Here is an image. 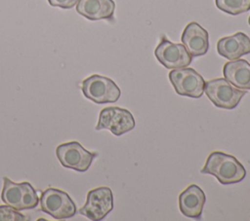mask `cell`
Returning a JSON list of instances; mask_svg holds the SVG:
<instances>
[{"label":"cell","instance_id":"obj_1","mask_svg":"<svg viewBox=\"0 0 250 221\" xmlns=\"http://www.w3.org/2000/svg\"><path fill=\"white\" fill-rule=\"evenodd\" d=\"M200 172L214 175L223 185L238 183L246 176V169L235 157L218 151L208 156Z\"/></svg>","mask_w":250,"mask_h":221},{"label":"cell","instance_id":"obj_2","mask_svg":"<svg viewBox=\"0 0 250 221\" xmlns=\"http://www.w3.org/2000/svg\"><path fill=\"white\" fill-rule=\"evenodd\" d=\"M1 200L16 210L32 209L39 203L37 193L29 182L16 183L6 176L3 177Z\"/></svg>","mask_w":250,"mask_h":221},{"label":"cell","instance_id":"obj_3","mask_svg":"<svg viewBox=\"0 0 250 221\" xmlns=\"http://www.w3.org/2000/svg\"><path fill=\"white\" fill-rule=\"evenodd\" d=\"M204 92L216 107L233 109L247 92L234 87L225 78H217L205 82Z\"/></svg>","mask_w":250,"mask_h":221},{"label":"cell","instance_id":"obj_4","mask_svg":"<svg viewBox=\"0 0 250 221\" xmlns=\"http://www.w3.org/2000/svg\"><path fill=\"white\" fill-rule=\"evenodd\" d=\"M81 91L88 99L98 104L115 102L121 94V91L114 81L98 74L84 79Z\"/></svg>","mask_w":250,"mask_h":221},{"label":"cell","instance_id":"obj_5","mask_svg":"<svg viewBox=\"0 0 250 221\" xmlns=\"http://www.w3.org/2000/svg\"><path fill=\"white\" fill-rule=\"evenodd\" d=\"M40 209L55 219H66L77 212L76 205L69 195L57 188H48L39 199Z\"/></svg>","mask_w":250,"mask_h":221},{"label":"cell","instance_id":"obj_6","mask_svg":"<svg viewBox=\"0 0 250 221\" xmlns=\"http://www.w3.org/2000/svg\"><path fill=\"white\" fill-rule=\"evenodd\" d=\"M56 155L61 165L76 171H86L98 156L96 152L87 151L79 142L70 141L60 144L56 149Z\"/></svg>","mask_w":250,"mask_h":221},{"label":"cell","instance_id":"obj_7","mask_svg":"<svg viewBox=\"0 0 250 221\" xmlns=\"http://www.w3.org/2000/svg\"><path fill=\"white\" fill-rule=\"evenodd\" d=\"M169 80L176 92L180 95L199 98L204 92L205 81L193 68L172 69L169 72Z\"/></svg>","mask_w":250,"mask_h":221},{"label":"cell","instance_id":"obj_8","mask_svg":"<svg viewBox=\"0 0 250 221\" xmlns=\"http://www.w3.org/2000/svg\"><path fill=\"white\" fill-rule=\"evenodd\" d=\"M113 208V195L108 187L90 190L85 204L78 210L80 214L93 221L104 219Z\"/></svg>","mask_w":250,"mask_h":221},{"label":"cell","instance_id":"obj_9","mask_svg":"<svg viewBox=\"0 0 250 221\" xmlns=\"http://www.w3.org/2000/svg\"><path fill=\"white\" fill-rule=\"evenodd\" d=\"M135 125V119L129 110L117 106L105 107L100 112L96 130L105 129L119 136L132 130Z\"/></svg>","mask_w":250,"mask_h":221},{"label":"cell","instance_id":"obj_10","mask_svg":"<svg viewBox=\"0 0 250 221\" xmlns=\"http://www.w3.org/2000/svg\"><path fill=\"white\" fill-rule=\"evenodd\" d=\"M154 55L157 60L168 69H178L188 66L192 56L183 44H175L162 36L157 45Z\"/></svg>","mask_w":250,"mask_h":221},{"label":"cell","instance_id":"obj_11","mask_svg":"<svg viewBox=\"0 0 250 221\" xmlns=\"http://www.w3.org/2000/svg\"><path fill=\"white\" fill-rule=\"evenodd\" d=\"M182 42L192 57L205 55L209 49L208 32L197 22H189L182 33Z\"/></svg>","mask_w":250,"mask_h":221},{"label":"cell","instance_id":"obj_12","mask_svg":"<svg viewBox=\"0 0 250 221\" xmlns=\"http://www.w3.org/2000/svg\"><path fill=\"white\" fill-rule=\"evenodd\" d=\"M217 52L229 60H234L250 54V38L243 32L221 38L217 43Z\"/></svg>","mask_w":250,"mask_h":221},{"label":"cell","instance_id":"obj_13","mask_svg":"<svg viewBox=\"0 0 250 221\" xmlns=\"http://www.w3.org/2000/svg\"><path fill=\"white\" fill-rule=\"evenodd\" d=\"M206 197L201 188L195 184L189 185L179 196V207L184 216L200 218Z\"/></svg>","mask_w":250,"mask_h":221},{"label":"cell","instance_id":"obj_14","mask_svg":"<svg viewBox=\"0 0 250 221\" xmlns=\"http://www.w3.org/2000/svg\"><path fill=\"white\" fill-rule=\"evenodd\" d=\"M115 3L113 0H79L76 12L90 20H113Z\"/></svg>","mask_w":250,"mask_h":221},{"label":"cell","instance_id":"obj_15","mask_svg":"<svg viewBox=\"0 0 250 221\" xmlns=\"http://www.w3.org/2000/svg\"><path fill=\"white\" fill-rule=\"evenodd\" d=\"M223 75L226 80L240 90H250V63L245 59H234L225 63Z\"/></svg>","mask_w":250,"mask_h":221},{"label":"cell","instance_id":"obj_16","mask_svg":"<svg viewBox=\"0 0 250 221\" xmlns=\"http://www.w3.org/2000/svg\"><path fill=\"white\" fill-rule=\"evenodd\" d=\"M215 4L219 10L232 16L250 11V0H215Z\"/></svg>","mask_w":250,"mask_h":221},{"label":"cell","instance_id":"obj_17","mask_svg":"<svg viewBox=\"0 0 250 221\" xmlns=\"http://www.w3.org/2000/svg\"><path fill=\"white\" fill-rule=\"evenodd\" d=\"M23 214L9 205H0V221H23Z\"/></svg>","mask_w":250,"mask_h":221},{"label":"cell","instance_id":"obj_18","mask_svg":"<svg viewBox=\"0 0 250 221\" xmlns=\"http://www.w3.org/2000/svg\"><path fill=\"white\" fill-rule=\"evenodd\" d=\"M78 1L79 0H48L51 6L62 9H71L78 3Z\"/></svg>","mask_w":250,"mask_h":221},{"label":"cell","instance_id":"obj_19","mask_svg":"<svg viewBox=\"0 0 250 221\" xmlns=\"http://www.w3.org/2000/svg\"><path fill=\"white\" fill-rule=\"evenodd\" d=\"M248 23H249V25H250V16H249V18H248Z\"/></svg>","mask_w":250,"mask_h":221}]
</instances>
